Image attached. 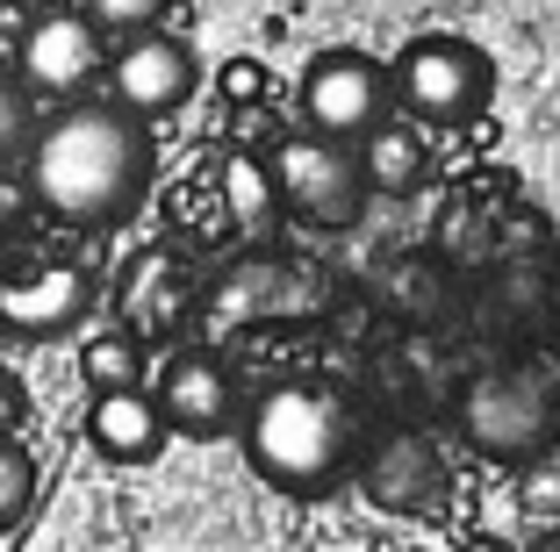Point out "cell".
<instances>
[{
  "label": "cell",
  "mask_w": 560,
  "mask_h": 552,
  "mask_svg": "<svg viewBox=\"0 0 560 552\" xmlns=\"http://www.w3.org/2000/svg\"><path fill=\"white\" fill-rule=\"evenodd\" d=\"M86 302H94V280L66 259H36L0 273V330H15V338H58L86 316Z\"/></svg>",
  "instance_id": "ba28073f"
},
{
  "label": "cell",
  "mask_w": 560,
  "mask_h": 552,
  "mask_svg": "<svg viewBox=\"0 0 560 552\" xmlns=\"http://www.w3.org/2000/svg\"><path fill=\"white\" fill-rule=\"evenodd\" d=\"M165 8L173 0H80V15L94 22L101 36H116V44H130V36H151L165 22Z\"/></svg>",
  "instance_id": "9a60e30c"
},
{
  "label": "cell",
  "mask_w": 560,
  "mask_h": 552,
  "mask_svg": "<svg viewBox=\"0 0 560 552\" xmlns=\"http://www.w3.org/2000/svg\"><path fill=\"white\" fill-rule=\"evenodd\" d=\"M532 552H560V531H553V538H539V545H532Z\"/></svg>",
  "instance_id": "44dd1931"
},
{
  "label": "cell",
  "mask_w": 560,
  "mask_h": 552,
  "mask_svg": "<svg viewBox=\"0 0 560 552\" xmlns=\"http://www.w3.org/2000/svg\"><path fill=\"white\" fill-rule=\"evenodd\" d=\"M86 438H94L101 459H116V467H144L165 445V416L144 388H116V395H94L86 402Z\"/></svg>",
  "instance_id": "30bf717a"
},
{
  "label": "cell",
  "mask_w": 560,
  "mask_h": 552,
  "mask_svg": "<svg viewBox=\"0 0 560 552\" xmlns=\"http://www.w3.org/2000/svg\"><path fill=\"white\" fill-rule=\"evenodd\" d=\"M360 173H366V195H410L424 179V137L410 122H381L374 137H360Z\"/></svg>",
  "instance_id": "7c38bea8"
},
{
  "label": "cell",
  "mask_w": 560,
  "mask_h": 552,
  "mask_svg": "<svg viewBox=\"0 0 560 552\" xmlns=\"http://www.w3.org/2000/svg\"><path fill=\"white\" fill-rule=\"evenodd\" d=\"M15 423H22V380L0 374V438H15Z\"/></svg>",
  "instance_id": "ac0fdd59"
},
{
  "label": "cell",
  "mask_w": 560,
  "mask_h": 552,
  "mask_svg": "<svg viewBox=\"0 0 560 552\" xmlns=\"http://www.w3.org/2000/svg\"><path fill=\"white\" fill-rule=\"evenodd\" d=\"M30 144H36V101L15 72H0V165L30 158Z\"/></svg>",
  "instance_id": "2e32d148"
},
{
  "label": "cell",
  "mask_w": 560,
  "mask_h": 552,
  "mask_svg": "<svg viewBox=\"0 0 560 552\" xmlns=\"http://www.w3.org/2000/svg\"><path fill=\"white\" fill-rule=\"evenodd\" d=\"M266 173H273L280 201L310 223H352L366 209V173H360V151L352 144H330L316 130H295L266 151Z\"/></svg>",
  "instance_id": "3957f363"
},
{
  "label": "cell",
  "mask_w": 560,
  "mask_h": 552,
  "mask_svg": "<svg viewBox=\"0 0 560 552\" xmlns=\"http://www.w3.org/2000/svg\"><path fill=\"white\" fill-rule=\"evenodd\" d=\"M388 72L360 50H324L310 72H302V122L330 144H360L388 122Z\"/></svg>",
  "instance_id": "8992f818"
},
{
  "label": "cell",
  "mask_w": 560,
  "mask_h": 552,
  "mask_svg": "<svg viewBox=\"0 0 560 552\" xmlns=\"http://www.w3.org/2000/svg\"><path fill=\"white\" fill-rule=\"evenodd\" d=\"M388 86H396V101L410 115L467 122V115L489 108V58L475 44H460V36H417V44H402Z\"/></svg>",
  "instance_id": "277c9868"
},
{
  "label": "cell",
  "mask_w": 560,
  "mask_h": 552,
  "mask_svg": "<svg viewBox=\"0 0 560 552\" xmlns=\"http://www.w3.org/2000/svg\"><path fill=\"white\" fill-rule=\"evenodd\" d=\"M80 380L94 395H116V388H144V344L130 330H94L80 344Z\"/></svg>",
  "instance_id": "5bb4252c"
},
{
  "label": "cell",
  "mask_w": 560,
  "mask_h": 552,
  "mask_svg": "<svg viewBox=\"0 0 560 552\" xmlns=\"http://www.w3.org/2000/svg\"><path fill=\"white\" fill-rule=\"evenodd\" d=\"M187 94H195V50L180 44V36H130V44L108 50V101H116L122 115H173L187 108Z\"/></svg>",
  "instance_id": "52a82bcc"
},
{
  "label": "cell",
  "mask_w": 560,
  "mask_h": 552,
  "mask_svg": "<svg viewBox=\"0 0 560 552\" xmlns=\"http://www.w3.org/2000/svg\"><path fill=\"white\" fill-rule=\"evenodd\" d=\"M366 488L388 509H417L439 495V459H431L424 438H396V445H381V459L366 467Z\"/></svg>",
  "instance_id": "8fae6325"
},
{
  "label": "cell",
  "mask_w": 560,
  "mask_h": 552,
  "mask_svg": "<svg viewBox=\"0 0 560 552\" xmlns=\"http://www.w3.org/2000/svg\"><path fill=\"white\" fill-rule=\"evenodd\" d=\"M15 8H30V15H44V8H72V0H15Z\"/></svg>",
  "instance_id": "ffe728a7"
},
{
  "label": "cell",
  "mask_w": 560,
  "mask_h": 552,
  "mask_svg": "<svg viewBox=\"0 0 560 552\" xmlns=\"http://www.w3.org/2000/svg\"><path fill=\"white\" fill-rule=\"evenodd\" d=\"M223 209H231L237 230H266L280 215V187H273V173H266V158H252V151H231V158H223Z\"/></svg>",
  "instance_id": "4fadbf2b"
},
{
  "label": "cell",
  "mask_w": 560,
  "mask_h": 552,
  "mask_svg": "<svg viewBox=\"0 0 560 552\" xmlns=\"http://www.w3.org/2000/svg\"><path fill=\"white\" fill-rule=\"evenodd\" d=\"M245 459L280 495H324L352 467V409L316 380H273L245 416Z\"/></svg>",
  "instance_id": "7a4b0ae2"
},
{
  "label": "cell",
  "mask_w": 560,
  "mask_h": 552,
  "mask_svg": "<svg viewBox=\"0 0 560 552\" xmlns=\"http://www.w3.org/2000/svg\"><path fill=\"white\" fill-rule=\"evenodd\" d=\"M30 495H36V459L15 438H0V531L30 509Z\"/></svg>",
  "instance_id": "e0dca14e"
},
{
  "label": "cell",
  "mask_w": 560,
  "mask_h": 552,
  "mask_svg": "<svg viewBox=\"0 0 560 552\" xmlns=\"http://www.w3.org/2000/svg\"><path fill=\"white\" fill-rule=\"evenodd\" d=\"M159 416L180 431V438H223L237 416V395H231V374L215 366L209 352H180L173 366L159 374Z\"/></svg>",
  "instance_id": "9c48e42d"
},
{
  "label": "cell",
  "mask_w": 560,
  "mask_h": 552,
  "mask_svg": "<svg viewBox=\"0 0 560 552\" xmlns=\"http://www.w3.org/2000/svg\"><path fill=\"white\" fill-rule=\"evenodd\" d=\"M460 552H517V545H511V538H489V531H475Z\"/></svg>",
  "instance_id": "d6986e66"
},
{
  "label": "cell",
  "mask_w": 560,
  "mask_h": 552,
  "mask_svg": "<svg viewBox=\"0 0 560 552\" xmlns=\"http://www.w3.org/2000/svg\"><path fill=\"white\" fill-rule=\"evenodd\" d=\"M22 187L58 223L108 230L122 215H137V201L151 187V137L116 101H66L58 115L36 122Z\"/></svg>",
  "instance_id": "6da1fadb"
},
{
  "label": "cell",
  "mask_w": 560,
  "mask_h": 552,
  "mask_svg": "<svg viewBox=\"0 0 560 552\" xmlns=\"http://www.w3.org/2000/svg\"><path fill=\"white\" fill-rule=\"evenodd\" d=\"M101 72H108V36L80 8L30 15V30L15 44V80L30 86V101H80Z\"/></svg>",
  "instance_id": "5b68a950"
}]
</instances>
